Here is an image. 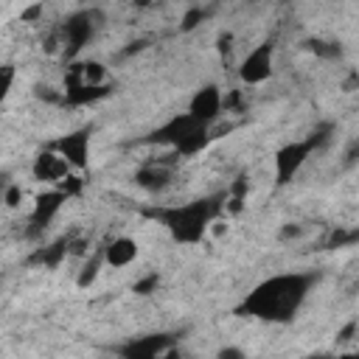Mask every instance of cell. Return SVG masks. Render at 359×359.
<instances>
[{
    "label": "cell",
    "instance_id": "12",
    "mask_svg": "<svg viewBox=\"0 0 359 359\" xmlns=\"http://www.w3.org/2000/svg\"><path fill=\"white\" fill-rule=\"evenodd\" d=\"M168 348V337H149L146 342H132L129 348H123V353L129 356H160Z\"/></svg>",
    "mask_w": 359,
    "mask_h": 359
},
{
    "label": "cell",
    "instance_id": "11",
    "mask_svg": "<svg viewBox=\"0 0 359 359\" xmlns=\"http://www.w3.org/2000/svg\"><path fill=\"white\" fill-rule=\"evenodd\" d=\"M171 177L174 174H171V168L165 163H149L135 174V182L140 188H146V191H163V188L171 185Z\"/></svg>",
    "mask_w": 359,
    "mask_h": 359
},
{
    "label": "cell",
    "instance_id": "4",
    "mask_svg": "<svg viewBox=\"0 0 359 359\" xmlns=\"http://www.w3.org/2000/svg\"><path fill=\"white\" fill-rule=\"evenodd\" d=\"M317 149V137H306V140H292L286 146H280L272 157V171H275V182L278 185H289L300 168L309 163L311 151Z\"/></svg>",
    "mask_w": 359,
    "mask_h": 359
},
{
    "label": "cell",
    "instance_id": "3",
    "mask_svg": "<svg viewBox=\"0 0 359 359\" xmlns=\"http://www.w3.org/2000/svg\"><path fill=\"white\" fill-rule=\"evenodd\" d=\"M154 140L180 157H194L210 143V126L196 121L194 115L182 112V115H174L168 123H163L154 132Z\"/></svg>",
    "mask_w": 359,
    "mask_h": 359
},
{
    "label": "cell",
    "instance_id": "8",
    "mask_svg": "<svg viewBox=\"0 0 359 359\" xmlns=\"http://www.w3.org/2000/svg\"><path fill=\"white\" fill-rule=\"evenodd\" d=\"M76 171H84L90 165V129H76L65 132L50 143Z\"/></svg>",
    "mask_w": 359,
    "mask_h": 359
},
{
    "label": "cell",
    "instance_id": "10",
    "mask_svg": "<svg viewBox=\"0 0 359 359\" xmlns=\"http://www.w3.org/2000/svg\"><path fill=\"white\" fill-rule=\"evenodd\" d=\"M107 269V258H104V244H95V250H90L84 258H81V264H79V272H76V286L79 289H90L98 278H101V272Z\"/></svg>",
    "mask_w": 359,
    "mask_h": 359
},
{
    "label": "cell",
    "instance_id": "9",
    "mask_svg": "<svg viewBox=\"0 0 359 359\" xmlns=\"http://www.w3.org/2000/svg\"><path fill=\"white\" fill-rule=\"evenodd\" d=\"M140 255V244L135 236H126V233H118L112 238L104 241V258H107V269H126L137 261Z\"/></svg>",
    "mask_w": 359,
    "mask_h": 359
},
{
    "label": "cell",
    "instance_id": "1",
    "mask_svg": "<svg viewBox=\"0 0 359 359\" xmlns=\"http://www.w3.org/2000/svg\"><path fill=\"white\" fill-rule=\"evenodd\" d=\"M317 283L314 272H278L252 286L247 292L241 311L244 317L261 320V323H289L309 300L311 286Z\"/></svg>",
    "mask_w": 359,
    "mask_h": 359
},
{
    "label": "cell",
    "instance_id": "5",
    "mask_svg": "<svg viewBox=\"0 0 359 359\" xmlns=\"http://www.w3.org/2000/svg\"><path fill=\"white\" fill-rule=\"evenodd\" d=\"M272 70H275V45H272L269 39H264V42L252 45V48L241 56L236 73H238V81H241V84L258 87V84L269 81Z\"/></svg>",
    "mask_w": 359,
    "mask_h": 359
},
{
    "label": "cell",
    "instance_id": "7",
    "mask_svg": "<svg viewBox=\"0 0 359 359\" xmlns=\"http://www.w3.org/2000/svg\"><path fill=\"white\" fill-rule=\"evenodd\" d=\"M224 90L219 84H202L199 90H194V95L188 98V115H194L196 121L213 126L222 115H224Z\"/></svg>",
    "mask_w": 359,
    "mask_h": 359
},
{
    "label": "cell",
    "instance_id": "2",
    "mask_svg": "<svg viewBox=\"0 0 359 359\" xmlns=\"http://www.w3.org/2000/svg\"><path fill=\"white\" fill-rule=\"evenodd\" d=\"M224 213V194L222 196H199L177 205H165L154 210V219L165 227V233L182 244V247H196L208 238L210 222Z\"/></svg>",
    "mask_w": 359,
    "mask_h": 359
},
{
    "label": "cell",
    "instance_id": "6",
    "mask_svg": "<svg viewBox=\"0 0 359 359\" xmlns=\"http://www.w3.org/2000/svg\"><path fill=\"white\" fill-rule=\"evenodd\" d=\"M76 174V168L53 149V146H45L42 151H36L34 154V160H31V177L36 180V182H42L45 188H59L65 180H70ZM81 174V171H79Z\"/></svg>",
    "mask_w": 359,
    "mask_h": 359
},
{
    "label": "cell",
    "instance_id": "13",
    "mask_svg": "<svg viewBox=\"0 0 359 359\" xmlns=\"http://www.w3.org/2000/svg\"><path fill=\"white\" fill-rule=\"evenodd\" d=\"M22 185L20 182H8L6 185V191H3V202H6V208L8 210H14V208H20V202H22Z\"/></svg>",
    "mask_w": 359,
    "mask_h": 359
}]
</instances>
